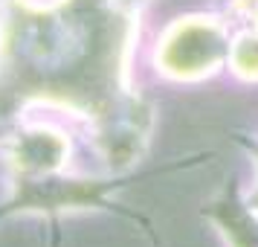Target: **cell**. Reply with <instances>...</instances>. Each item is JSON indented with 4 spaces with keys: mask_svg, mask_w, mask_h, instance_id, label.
Masks as SVG:
<instances>
[{
    "mask_svg": "<svg viewBox=\"0 0 258 247\" xmlns=\"http://www.w3.org/2000/svg\"><path fill=\"white\" fill-rule=\"evenodd\" d=\"M67 142L47 128H32L15 142V160L26 172H52L64 163Z\"/></svg>",
    "mask_w": 258,
    "mask_h": 247,
    "instance_id": "1",
    "label": "cell"
}]
</instances>
